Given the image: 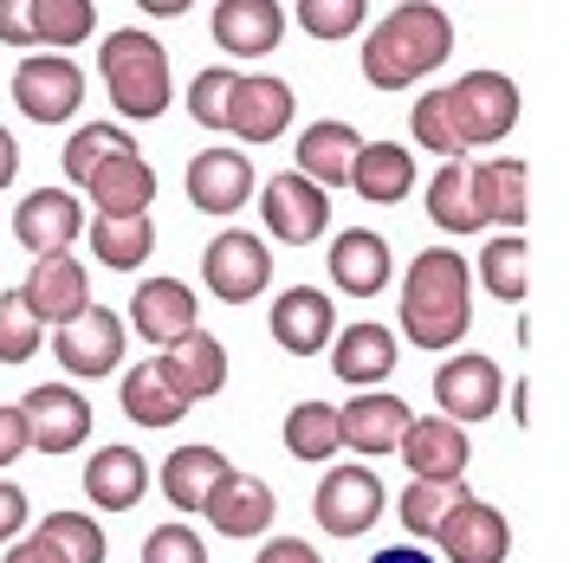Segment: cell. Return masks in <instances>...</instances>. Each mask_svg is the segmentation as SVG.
Here are the masks:
<instances>
[{"mask_svg": "<svg viewBox=\"0 0 570 563\" xmlns=\"http://www.w3.org/2000/svg\"><path fill=\"white\" fill-rule=\"evenodd\" d=\"M448 52H454V20L434 0H402L363 39V78L376 91H409L448 66Z\"/></svg>", "mask_w": 570, "mask_h": 563, "instance_id": "cell-1", "label": "cell"}, {"mask_svg": "<svg viewBox=\"0 0 570 563\" xmlns=\"http://www.w3.org/2000/svg\"><path fill=\"white\" fill-rule=\"evenodd\" d=\"M473 324V273L466 253L428 247L415 253L409 279H402V337L422 350H454Z\"/></svg>", "mask_w": 570, "mask_h": 563, "instance_id": "cell-2", "label": "cell"}, {"mask_svg": "<svg viewBox=\"0 0 570 563\" xmlns=\"http://www.w3.org/2000/svg\"><path fill=\"white\" fill-rule=\"evenodd\" d=\"M98 71H105V85H110L117 117L149 124V117L169 110V52H163V39L137 33V27H117L98 46Z\"/></svg>", "mask_w": 570, "mask_h": 563, "instance_id": "cell-3", "label": "cell"}, {"mask_svg": "<svg viewBox=\"0 0 570 563\" xmlns=\"http://www.w3.org/2000/svg\"><path fill=\"white\" fill-rule=\"evenodd\" d=\"M441 105H448V130L461 149H493L519 130V85L493 66L461 71L454 85H441Z\"/></svg>", "mask_w": 570, "mask_h": 563, "instance_id": "cell-4", "label": "cell"}, {"mask_svg": "<svg viewBox=\"0 0 570 563\" xmlns=\"http://www.w3.org/2000/svg\"><path fill=\"white\" fill-rule=\"evenodd\" d=\"M383 505H390V493H383L376 466H356V460H344V466H331V473L318 480L312 518H318L331 537H363V531L383 518Z\"/></svg>", "mask_w": 570, "mask_h": 563, "instance_id": "cell-5", "label": "cell"}, {"mask_svg": "<svg viewBox=\"0 0 570 563\" xmlns=\"http://www.w3.org/2000/svg\"><path fill=\"white\" fill-rule=\"evenodd\" d=\"M202 279H208V292L220 305H253V298L266 292V279H273V253H266L259 234L227 227V234H214L208 253H202Z\"/></svg>", "mask_w": 570, "mask_h": 563, "instance_id": "cell-6", "label": "cell"}, {"mask_svg": "<svg viewBox=\"0 0 570 563\" xmlns=\"http://www.w3.org/2000/svg\"><path fill=\"white\" fill-rule=\"evenodd\" d=\"M13 105H20V117H33V124H66V117H78V105H85V71H78V59H66V52H27L20 71H13Z\"/></svg>", "mask_w": 570, "mask_h": 563, "instance_id": "cell-7", "label": "cell"}, {"mask_svg": "<svg viewBox=\"0 0 570 563\" xmlns=\"http://www.w3.org/2000/svg\"><path fill=\"white\" fill-rule=\"evenodd\" d=\"M20 415H27V441H33V454L59 460L71 447H85L91 441V402L66 383H39L20 395Z\"/></svg>", "mask_w": 570, "mask_h": 563, "instance_id": "cell-8", "label": "cell"}, {"mask_svg": "<svg viewBox=\"0 0 570 563\" xmlns=\"http://www.w3.org/2000/svg\"><path fill=\"white\" fill-rule=\"evenodd\" d=\"M52 350H59V369L71 376H110L117 363H124V317L110 312V305H85V312L59 324L52 330Z\"/></svg>", "mask_w": 570, "mask_h": 563, "instance_id": "cell-9", "label": "cell"}, {"mask_svg": "<svg viewBox=\"0 0 570 563\" xmlns=\"http://www.w3.org/2000/svg\"><path fill=\"white\" fill-rule=\"evenodd\" d=\"M434 544H441V557L448 563H505V551H512V525H505L499 505L461 493V505H454V512L441 518V531H434Z\"/></svg>", "mask_w": 570, "mask_h": 563, "instance_id": "cell-10", "label": "cell"}, {"mask_svg": "<svg viewBox=\"0 0 570 563\" xmlns=\"http://www.w3.org/2000/svg\"><path fill=\"white\" fill-rule=\"evenodd\" d=\"M259 208H266V234L285 240V247H312L324 227H331V195H324L318 181H305L298 169L266 181Z\"/></svg>", "mask_w": 570, "mask_h": 563, "instance_id": "cell-11", "label": "cell"}, {"mask_svg": "<svg viewBox=\"0 0 570 563\" xmlns=\"http://www.w3.org/2000/svg\"><path fill=\"white\" fill-rule=\"evenodd\" d=\"M409 422H415V415H409L402 395H390V388H356V402L337 408V441H344L356 460H383V454H395V441H402Z\"/></svg>", "mask_w": 570, "mask_h": 563, "instance_id": "cell-12", "label": "cell"}, {"mask_svg": "<svg viewBox=\"0 0 570 563\" xmlns=\"http://www.w3.org/2000/svg\"><path fill=\"white\" fill-rule=\"evenodd\" d=\"M499 395H505V376H499L493 356H448L441 369H434V402H441V415L448 422H487L499 408Z\"/></svg>", "mask_w": 570, "mask_h": 563, "instance_id": "cell-13", "label": "cell"}, {"mask_svg": "<svg viewBox=\"0 0 570 563\" xmlns=\"http://www.w3.org/2000/svg\"><path fill=\"white\" fill-rule=\"evenodd\" d=\"M292 85L285 78H234V98H227V137H240L247 149H266L273 137H285L292 124Z\"/></svg>", "mask_w": 570, "mask_h": 563, "instance_id": "cell-14", "label": "cell"}, {"mask_svg": "<svg viewBox=\"0 0 570 563\" xmlns=\"http://www.w3.org/2000/svg\"><path fill=\"white\" fill-rule=\"evenodd\" d=\"M85 234V201L71 188H33L20 208H13V240L46 259V253H66L71 240Z\"/></svg>", "mask_w": 570, "mask_h": 563, "instance_id": "cell-15", "label": "cell"}, {"mask_svg": "<svg viewBox=\"0 0 570 563\" xmlns=\"http://www.w3.org/2000/svg\"><path fill=\"white\" fill-rule=\"evenodd\" d=\"M273 512H279V498L266 480H253L240 466H227L220 480H214V493L202 498V518H208L220 537H259V531L273 525Z\"/></svg>", "mask_w": 570, "mask_h": 563, "instance_id": "cell-16", "label": "cell"}, {"mask_svg": "<svg viewBox=\"0 0 570 563\" xmlns=\"http://www.w3.org/2000/svg\"><path fill=\"white\" fill-rule=\"evenodd\" d=\"M428 220H434L441 234H480V227H493L487 188H480V162L448 156V162L434 169V181H428Z\"/></svg>", "mask_w": 570, "mask_h": 563, "instance_id": "cell-17", "label": "cell"}, {"mask_svg": "<svg viewBox=\"0 0 570 563\" xmlns=\"http://www.w3.org/2000/svg\"><path fill=\"white\" fill-rule=\"evenodd\" d=\"M331 337H337V305H331V292H318V285L279 292V305H273V344H279L285 356H318V350H331Z\"/></svg>", "mask_w": 570, "mask_h": 563, "instance_id": "cell-18", "label": "cell"}, {"mask_svg": "<svg viewBox=\"0 0 570 563\" xmlns=\"http://www.w3.org/2000/svg\"><path fill=\"white\" fill-rule=\"evenodd\" d=\"M130 324H137L142 344L169 350V344H181L188 330H202V305H195V292H188L181 279H142L137 298H130Z\"/></svg>", "mask_w": 570, "mask_h": 563, "instance_id": "cell-19", "label": "cell"}, {"mask_svg": "<svg viewBox=\"0 0 570 563\" xmlns=\"http://www.w3.org/2000/svg\"><path fill=\"white\" fill-rule=\"evenodd\" d=\"M395 454L409 466V480H466V427L448 422V415H428V422H409Z\"/></svg>", "mask_w": 570, "mask_h": 563, "instance_id": "cell-20", "label": "cell"}, {"mask_svg": "<svg viewBox=\"0 0 570 563\" xmlns=\"http://www.w3.org/2000/svg\"><path fill=\"white\" fill-rule=\"evenodd\" d=\"M20 298H27V312H33L39 324L59 330V324H71V317L91 305V279H85V266H78L71 253H46V259H33Z\"/></svg>", "mask_w": 570, "mask_h": 563, "instance_id": "cell-21", "label": "cell"}, {"mask_svg": "<svg viewBox=\"0 0 570 563\" xmlns=\"http://www.w3.org/2000/svg\"><path fill=\"white\" fill-rule=\"evenodd\" d=\"M285 39L279 0H214V46L234 59H266Z\"/></svg>", "mask_w": 570, "mask_h": 563, "instance_id": "cell-22", "label": "cell"}, {"mask_svg": "<svg viewBox=\"0 0 570 563\" xmlns=\"http://www.w3.org/2000/svg\"><path fill=\"white\" fill-rule=\"evenodd\" d=\"M188 201L202 214H240L253 201V162L240 149H202L188 162Z\"/></svg>", "mask_w": 570, "mask_h": 563, "instance_id": "cell-23", "label": "cell"}, {"mask_svg": "<svg viewBox=\"0 0 570 563\" xmlns=\"http://www.w3.org/2000/svg\"><path fill=\"white\" fill-rule=\"evenodd\" d=\"M390 279H395V253L383 234H370V227L337 234V247H331V285L344 298H376Z\"/></svg>", "mask_w": 570, "mask_h": 563, "instance_id": "cell-24", "label": "cell"}, {"mask_svg": "<svg viewBox=\"0 0 570 563\" xmlns=\"http://www.w3.org/2000/svg\"><path fill=\"white\" fill-rule=\"evenodd\" d=\"M356 149H363V137H356L351 124L324 117V124H305V130H298V149H292V156H298V176L318 181L324 195H331V188H351Z\"/></svg>", "mask_w": 570, "mask_h": 563, "instance_id": "cell-25", "label": "cell"}, {"mask_svg": "<svg viewBox=\"0 0 570 563\" xmlns=\"http://www.w3.org/2000/svg\"><path fill=\"white\" fill-rule=\"evenodd\" d=\"M331 369L351 388H383L395 376V330L390 324H351L331 337Z\"/></svg>", "mask_w": 570, "mask_h": 563, "instance_id": "cell-26", "label": "cell"}, {"mask_svg": "<svg viewBox=\"0 0 570 563\" xmlns=\"http://www.w3.org/2000/svg\"><path fill=\"white\" fill-rule=\"evenodd\" d=\"M156 363H163V376H169L188 402H208V395L227 388V344H220L214 330H188V337L169 344Z\"/></svg>", "mask_w": 570, "mask_h": 563, "instance_id": "cell-27", "label": "cell"}, {"mask_svg": "<svg viewBox=\"0 0 570 563\" xmlns=\"http://www.w3.org/2000/svg\"><path fill=\"white\" fill-rule=\"evenodd\" d=\"M142 493H149V460L137 447H98L85 460V498L98 512H130Z\"/></svg>", "mask_w": 570, "mask_h": 563, "instance_id": "cell-28", "label": "cell"}, {"mask_svg": "<svg viewBox=\"0 0 570 563\" xmlns=\"http://www.w3.org/2000/svg\"><path fill=\"white\" fill-rule=\"evenodd\" d=\"M85 195H91L98 214H149V201H156V169L142 162L137 149H124V156H110V162H98L85 176Z\"/></svg>", "mask_w": 570, "mask_h": 563, "instance_id": "cell-29", "label": "cell"}, {"mask_svg": "<svg viewBox=\"0 0 570 563\" xmlns=\"http://www.w3.org/2000/svg\"><path fill=\"white\" fill-rule=\"evenodd\" d=\"M351 188L363 201H376V208H395L415 188V156L402 142H363L356 162H351Z\"/></svg>", "mask_w": 570, "mask_h": 563, "instance_id": "cell-30", "label": "cell"}, {"mask_svg": "<svg viewBox=\"0 0 570 563\" xmlns=\"http://www.w3.org/2000/svg\"><path fill=\"white\" fill-rule=\"evenodd\" d=\"M188 408H195V402L163 376V363H156V356L137 363V369H124V415H130L137 427H156V434H163V427H176Z\"/></svg>", "mask_w": 570, "mask_h": 563, "instance_id": "cell-31", "label": "cell"}, {"mask_svg": "<svg viewBox=\"0 0 570 563\" xmlns=\"http://www.w3.org/2000/svg\"><path fill=\"white\" fill-rule=\"evenodd\" d=\"M234 460L208 447V441H195V447H176V454L163 460V498L176 505V512H202V498L214 493V480L227 473Z\"/></svg>", "mask_w": 570, "mask_h": 563, "instance_id": "cell-32", "label": "cell"}, {"mask_svg": "<svg viewBox=\"0 0 570 563\" xmlns=\"http://www.w3.org/2000/svg\"><path fill=\"white\" fill-rule=\"evenodd\" d=\"M156 247V227H149V214H98L91 220V253H98V266L110 273H137L142 259Z\"/></svg>", "mask_w": 570, "mask_h": 563, "instance_id": "cell-33", "label": "cell"}, {"mask_svg": "<svg viewBox=\"0 0 570 563\" xmlns=\"http://www.w3.org/2000/svg\"><path fill=\"white\" fill-rule=\"evenodd\" d=\"M480 188H487V214H493L499 227H525L532 220V169L519 162V156H493V162H480Z\"/></svg>", "mask_w": 570, "mask_h": 563, "instance_id": "cell-34", "label": "cell"}, {"mask_svg": "<svg viewBox=\"0 0 570 563\" xmlns=\"http://www.w3.org/2000/svg\"><path fill=\"white\" fill-rule=\"evenodd\" d=\"M480 285L505 298V305H525V292H532V247H525V234H499L480 247Z\"/></svg>", "mask_w": 570, "mask_h": 563, "instance_id": "cell-35", "label": "cell"}, {"mask_svg": "<svg viewBox=\"0 0 570 563\" xmlns=\"http://www.w3.org/2000/svg\"><path fill=\"white\" fill-rule=\"evenodd\" d=\"M285 454L305 460V466H318V460H337V408L331 402H298V408H285V427H279Z\"/></svg>", "mask_w": 570, "mask_h": 563, "instance_id": "cell-36", "label": "cell"}, {"mask_svg": "<svg viewBox=\"0 0 570 563\" xmlns=\"http://www.w3.org/2000/svg\"><path fill=\"white\" fill-rule=\"evenodd\" d=\"M98 33V0H33V46L66 52Z\"/></svg>", "mask_w": 570, "mask_h": 563, "instance_id": "cell-37", "label": "cell"}, {"mask_svg": "<svg viewBox=\"0 0 570 563\" xmlns=\"http://www.w3.org/2000/svg\"><path fill=\"white\" fill-rule=\"evenodd\" d=\"M33 537L59 563H105V525L85 518V512H46Z\"/></svg>", "mask_w": 570, "mask_h": 563, "instance_id": "cell-38", "label": "cell"}, {"mask_svg": "<svg viewBox=\"0 0 570 563\" xmlns=\"http://www.w3.org/2000/svg\"><path fill=\"white\" fill-rule=\"evenodd\" d=\"M461 480H409V493H402V525H409V537L415 544H434V531H441V518L461 505Z\"/></svg>", "mask_w": 570, "mask_h": 563, "instance_id": "cell-39", "label": "cell"}, {"mask_svg": "<svg viewBox=\"0 0 570 563\" xmlns=\"http://www.w3.org/2000/svg\"><path fill=\"white\" fill-rule=\"evenodd\" d=\"M124 149H137V142L124 137L117 124H85V130H71V142H66V181L85 188V176H91L98 162H110V156H124Z\"/></svg>", "mask_w": 570, "mask_h": 563, "instance_id": "cell-40", "label": "cell"}, {"mask_svg": "<svg viewBox=\"0 0 570 563\" xmlns=\"http://www.w3.org/2000/svg\"><path fill=\"white\" fill-rule=\"evenodd\" d=\"M46 344V324L27 312L20 292H0V363H33Z\"/></svg>", "mask_w": 570, "mask_h": 563, "instance_id": "cell-41", "label": "cell"}, {"mask_svg": "<svg viewBox=\"0 0 570 563\" xmlns=\"http://www.w3.org/2000/svg\"><path fill=\"white\" fill-rule=\"evenodd\" d=\"M363 13H370V0H298V27H305L312 39L363 33Z\"/></svg>", "mask_w": 570, "mask_h": 563, "instance_id": "cell-42", "label": "cell"}, {"mask_svg": "<svg viewBox=\"0 0 570 563\" xmlns=\"http://www.w3.org/2000/svg\"><path fill=\"white\" fill-rule=\"evenodd\" d=\"M234 78H240V71H227V66L195 71V85H188V117H195L202 130H227V98H234Z\"/></svg>", "mask_w": 570, "mask_h": 563, "instance_id": "cell-43", "label": "cell"}, {"mask_svg": "<svg viewBox=\"0 0 570 563\" xmlns=\"http://www.w3.org/2000/svg\"><path fill=\"white\" fill-rule=\"evenodd\" d=\"M409 130H415V142H422V149H434L441 162H448V156H466L461 142H454V130H448V105H441V91H422V98H415V110H409Z\"/></svg>", "mask_w": 570, "mask_h": 563, "instance_id": "cell-44", "label": "cell"}, {"mask_svg": "<svg viewBox=\"0 0 570 563\" xmlns=\"http://www.w3.org/2000/svg\"><path fill=\"white\" fill-rule=\"evenodd\" d=\"M142 563H208V544L188 525H156L142 537Z\"/></svg>", "mask_w": 570, "mask_h": 563, "instance_id": "cell-45", "label": "cell"}, {"mask_svg": "<svg viewBox=\"0 0 570 563\" xmlns=\"http://www.w3.org/2000/svg\"><path fill=\"white\" fill-rule=\"evenodd\" d=\"M20 454H33V441H27V415H20V402H0V473H7Z\"/></svg>", "mask_w": 570, "mask_h": 563, "instance_id": "cell-46", "label": "cell"}, {"mask_svg": "<svg viewBox=\"0 0 570 563\" xmlns=\"http://www.w3.org/2000/svg\"><path fill=\"white\" fill-rule=\"evenodd\" d=\"M27 512H33V505H27V493H20L13 480H0V544H13V537L27 531Z\"/></svg>", "mask_w": 570, "mask_h": 563, "instance_id": "cell-47", "label": "cell"}, {"mask_svg": "<svg viewBox=\"0 0 570 563\" xmlns=\"http://www.w3.org/2000/svg\"><path fill=\"white\" fill-rule=\"evenodd\" d=\"M0 39L33 46V0H0Z\"/></svg>", "mask_w": 570, "mask_h": 563, "instance_id": "cell-48", "label": "cell"}, {"mask_svg": "<svg viewBox=\"0 0 570 563\" xmlns=\"http://www.w3.org/2000/svg\"><path fill=\"white\" fill-rule=\"evenodd\" d=\"M253 563H324V557L305 544V537H266V551H259Z\"/></svg>", "mask_w": 570, "mask_h": 563, "instance_id": "cell-49", "label": "cell"}, {"mask_svg": "<svg viewBox=\"0 0 570 563\" xmlns=\"http://www.w3.org/2000/svg\"><path fill=\"white\" fill-rule=\"evenodd\" d=\"M20 176V142H13V130L0 124V195H7V181Z\"/></svg>", "mask_w": 570, "mask_h": 563, "instance_id": "cell-50", "label": "cell"}, {"mask_svg": "<svg viewBox=\"0 0 570 563\" xmlns=\"http://www.w3.org/2000/svg\"><path fill=\"white\" fill-rule=\"evenodd\" d=\"M7 563H59V557H52L39 537H13V544H7Z\"/></svg>", "mask_w": 570, "mask_h": 563, "instance_id": "cell-51", "label": "cell"}, {"mask_svg": "<svg viewBox=\"0 0 570 563\" xmlns=\"http://www.w3.org/2000/svg\"><path fill=\"white\" fill-rule=\"evenodd\" d=\"M370 563H434V557H428V544H390V551H376Z\"/></svg>", "mask_w": 570, "mask_h": 563, "instance_id": "cell-52", "label": "cell"}, {"mask_svg": "<svg viewBox=\"0 0 570 563\" xmlns=\"http://www.w3.org/2000/svg\"><path fill=\"white\" fill-rule=\"evenodd\" d=\"M137 7H142V13H156V20H181L195 0H137Z\"/></svg>", "mask_w": 570, "mask_h": 563, "instance_id": "cell-53", "label": "cell"}, {"mask_svg": "<svg viewBox=\"0 0 570 563\" xmlns=\"http://www.w3.org/2000/svg\"><path fill=\"white\" fill-rule=\"evenodd\" d=\"M512 415H519V427L532 422V383H519V388H512Z\"/></svg>", "mask_w": 570, "mask_h": 563, "instance_id": "cell-54", "label": "cell"}]
</instances>
